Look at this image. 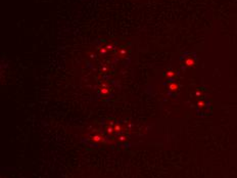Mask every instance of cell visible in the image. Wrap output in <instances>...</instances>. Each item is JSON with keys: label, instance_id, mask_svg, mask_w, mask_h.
Returning a JSON list of instances; mask_svg holds the SVG:
<instances>
[{"label": "cell", "instance_id": "cell-3", "mask_svg": "<svg viewBox=\"0 0 237 178\" xmlns=\"http://www.w3.org/2000/svg\"><path fill=\"white\" fill-rule=\"evenodd\" d=\"M165 76H166L167 80H168V82H171V81H174V80H175L177 74L174 71H168L165 74Z\"/></svg>", "mask_w": 237, "mask_h": 178}, {"label": "cell", "instance_id": "cell-2", "mask_svg": "<svg viewBox=\"0 0 237 178\" xmlns=\"http://www.w3.org/2000/svg\"><path fill=\"white\" fill-rule=\"evenodd\" d=\"M168 90H169V92L171 93V94H172V93H176L179 90L178 83H177L175 80H174V81L169 82V84H168Z\"/></svg>", "mask_w": 237, "mask_h": 178}, {"label": "cell", "instance_id": "cell-1", "mask_svg": "<svg viewBox=\"0 0 237 178\" xmlns=\"http://www.w3.org/2000/svg\"><path fill=\"white\" fill-rule=\"evenodd\" d=\"M182 63L185 68H192V67H194L196 65V60L194 58H192V56H187V58L184 59Z\"/></svg>", "mask_w": 237, "mask_h": 178}]
</instances>
